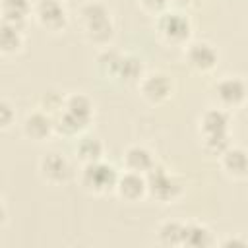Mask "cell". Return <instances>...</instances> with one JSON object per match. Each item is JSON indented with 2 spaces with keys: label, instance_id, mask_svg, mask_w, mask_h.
<instances>
[{
  "label": "cell",
  "instance_id": "19",
  "mask_svg": "<svg viewBox=\"0 0 248 248\" xmlns=\"http://www.w3.org/2000/svg\"><path fill=\"white\" fill-rule=\"evenodd\" d=\"M76 159L81 163V165H87V163H95V161H101L105 159V143L95 138V136H87V134H81L78 138V143H76Z\"/></svg>",
  "mask_w": 248,
  "mask_h": 248
},
{
  "label": "cell",
  "instance_id": "2",
  "mask_svg": "<svg viewBox=\"0 0 248 248\" xmlns=\"http://www.w3.org/2000/svg\"><path fill=\"white\" fill-rule=\"evenodd\" d=\"M95 118V105L85 93L64 95L62 108L52 116L54 134L64 138H79Z\"/></svg>",
  "mask_w": 248,
  "mask_h": 248
},
{
  "label": "cell",
  "instance_id": "22",
  "mask_svg": "<svg viewBox=\"0 0 248 248\" xmlns=\"http://www.w3.org/2000/svg\"><path fill=\"white\" fill-rule=\"evenodd\" d=\"M62 103H64V95L56 93V91H45L43 97H41V110H45L46 114L54 116L60 108H62Z\"/></svg>",
  "mask_w": 248,
  "mask_h": 248
},
{
  "label": "cell",
  "instance_id": "8",
  "mask_svg": "<svg viewBox=\"0 0 248 248\" xmlns=\"http://www.w3.org/2000/svg\"><path fill=\"white\" fill-rule=\"evenodd\" d=\"M246 93H248V87L244 78L240 76H223L211 87V97L215 101V107H221L229 112L244 107Z\"/></svg>",
  "mask_w": 248,
  "mask_h": 248
},
{
  "label": "cell",
  "instance_id": "7",
  "mask_svg": "<svg viewBox=\"0 0 248 248\" xmlns=\"http://www.w3.org/2000/svg\"><path fill=\"white\" fill-rule=\"evenodd\" d=\"M116 178H118V170L112 165L105 163L103 159L95 161V163L81 165V170H79V184L91 196L112 194Z\"/></svg>",
  "mask_w": 248,
  "mask_h": 248
},
{
  "label": "cell",
  "instance_id": "17",
  "mask_svg": "<svg viewBox=\"0 0 248 248\" xmlns=\"http://www.w3.org/2000/svg\"><path fill=\"white\" fill-rule=\"evenodd\" d=\"M33 2L31 0H0V19L16 27L25 29L31 19Z\"/></svg>",
  "mask_w": 248,
  "mask_h": 248
},
{
  "label": "cell",
  "instance_id": "13",
  "mask_svg": "<svg viewBox=\"0 0 248 248\" xmlns=\"http://www.w3.org/2000/svg\"><path fill=\"white\" fill-rule=\"evenodd\" d=\"M21 136L33 143H45L54 136V120L45 110L37 108L21 120Z\"/></svg>",
  "mask_w": 248,
  "mask_h": 248
},
{
  "label": "cell",
  "instance_id": "16",
  "mask_svg": "<svg viewBox=\"0 0 248 248\" xmlns=\"http://www.w3.org/2000/svg\"><path fill=\"white\" fill-rule=\"evenodd\" d=\"M122 165H124V170L147 174V172L155 167V157H153L151 149H147L145 145L134 143V145H128V147L124 149Z\"/></svg>",
  "mask_w": 248,
  "mask_h": 248
},
{
  "label": "cell",
  "instance_id": "27",
  "mask_svg": "<svg viewBox=\"0 0 248 248\" xmlns=\"http://www.w3.org/2000/svg\"><path fill=\"white\" fill-rule=\"evenodd\" d=\"M176 8H190V6H194L198 0H170Z\"/></svg>",
  "mask_w": 248,
  "mask_h": 248
},
{
  "label": "cell",
  "instance_id": "3",
  "mask_svg": "<svg viewBox=\"0 0 248 248\" xmlns=\"http://www.w3.org/2000/svg\"><path fill=\"white\" fill-rule=\"evenodd\" d=\"M231 126H232V116L229 110L221 107H211L203 110L198 120L202 151L217 159L231 145Z\"/></svg>",
  "mask_w": 248,
  "mask_h": 248
},
{
  "label": "cell",
  "instance_id": "10",
  "mask_svg": "<svg viewBox=\"0 0 248 248\" xmlns=\"http://www.w3.org/2000/svg\"><path fill=\"white\" fill-rule=\"evenodd\" d=\"M31 17L48 33H60L68 27L70 14L62 0H35Z\"/></svg>",
  "mask_w": 248,
  "mask_h": 248
},
{
  "label": "cell",
  "instance_id": "4",
  "mask_svg": "<svg viewBox=\"0 0 248 248\" xmlns=\"http://www.w3.org/2000/svg\"><path fill=\"white\" fill-rule=\"evenodd\" d=\"M97 72L118 85H134L145 74L143 62L132 52H120L110 46L101 48L97 54Z\"/></svg>",
  "mask_w": 248,
  "mask_h": 248
},
{
  "label": "cell",
  "instance_id": "26",
  "mask_svg": "<svg viewBox=\"0 0 248 248\" xmlns=\"http://www.w3.org/2000/svg\"><path fill=\"white\" fill-rule=\"evenodd\" d=\"M6 221H8V209H6L4 202L0 200V229L6 225Z\"/></svg>",
  "mask_w": 248,
  "mask_h": 248
},
{
  "label": "cell",
  "instance_id": "14",
  "mask_svg": "<svg viewBox=\"0 0 248 248\" xmlns=\"http://www.w3.org/2000/svg\"><path fill=\"white\" fill-rule=\"evenodd\" d=\"M219 167L223 174L232 180V182H242L248 176V159H246V149L238 145H229L219 157Z\"/></svg>",
  "mask_w": 248,
  "mask_h": 248
},
{
  "label": "cell",
  "instance_id": "6",
  "mask_svg": "<svg viewBox=\"0 0 248 248\" xmlns=\"http://www.w3.org/2000/svg\"><path fill=\"white\" fill-rule=\"evenodd\" d=\"M145 182H147V198L169 205L178 202L184 196V182L182 178H178L176 174H172L170 170H167L165 167L157 165L145 174Z\"/></svg>",
  "mask_w": 248,
  "mask_h": 248
},
{
  "label": "cell",
  "instance_id": "25",
  "mask_svg": "<svg viewBox=\"0 0 248 248\" xmlns=\"http://www.w3.org/2000/svg\"><path fill=\"white\" fill-rule=\"evenodd\" d=\"M217 244H221V246H234V248H246L248 246V240L244 238V236H227V238H223V240H217Z\"/></svg>",
  "mask_w": 248,
  "mask_h": 248
},
{
  "label": "cell",
  "instance_id": "9",
  "mask_svg": "<svg viewBox=\"0 0 248 248\" xmlns=\"http://www.w3.org/2000/svg\"><path fill=\"white\" fill-rule=\"evenodd\" d=\"M136 85L140 97L151 107H161L174 95V81L165 72H145Z\"/></svg>",
  "mask_w": 248,
  "mask_h": 248
},
{
  "label": "cell",
  "instance_id": "11",
  "mask_svg": "<svg viewBox=\"0 0 248 248\" xmlns=\"http://www.w3.org/2000/svg\"><path fill=\"white\" fill-rule=\"evenodd\" d=\"M186 66L196 74H211L219 66V50L207 41H190L184 45Z\"/></svg>",
  "mask_w": 248,
  "mask_h": 248
},
{
  "label": "cell",
  "instance_id": "18",
  "mask_svg": "<svg viewBox=\"0 0 248 248\" xmlns=\"http://www.w3.org/2000/svg\"><path fill=\"white\" fill-rule=\"evenodd\" d=\"M25 35L21 27L6 23L0 19V56H16L23 50Z\"/></svg>",
  "mask_w": 248,
  "mask_h": 248
},
{
  "label": "cell",
  "instance_id": "28",
  "mask_svg": "<svg viewBox=\"0 0 248 248\" xmlns=\"http://www.w3.org/2000/svg\"><path fill=\"white\" fill-rule=\"evenodd\" d=\"M62 2H64V0H62Z\"/></svg>",
  "mask_w": 248,
  "mask_h": 248
},
{
  "label": "cell",
  "instance_id": "1",
  "mask_svg": "<svg viewBox=\"0 0 248 248\" xmlns=\"http://www.w3.org/2000/svg\"><path fill=\"white\" fill-rule=\"evenodd\" d=\"M78 21L83 37L89 45L97 48H107L112 45L116 27L112 21L110 8L101 0H87L78 8Z\"/></svg>",
  "mask_w": 248,
  "mask_h": 248
},
{
  "label": "cell",
  "instance_id": "21",
  "mask_svg": "<svg viewBox=\"0 0 248 248\" xmlns=\"http://www.w3.org/2000/svg\"><path fill=\"white\" fill-rule=\"evenodd\" d=\"M155 232H157V242L161 246H169V248L184 246V223L182 221H176V219L163 221Z\"/></svg>",
  "mask_w": 248,
  "mask_h": 248
},
{
  "label": "cell",
  "instance_id": "15",
  "mask_svg": "<svg viewBox=\"0 0 248 248\" xmlns=\"http://www.w3.org/2000/svg\"><path fill=\"white\" fill-rule=\"evenodd\" d=\"M120 200L136 203L147 198V182H145V174L140 172H132V170H124L118 172L116 184H114V192Z\"/></svg>",
  "mask_w": 248,
  "mask_h": 248
},
{
  "label": "cell",
  "instance_id": "12",
  "mask_svg": "<svg viewBox=\"0 0 248 248\" xmlns=\"http://www.w3.org/2000/svg\"><path fill=\"white\" fill-rule=\"evenodd\" d=\"M39 176L43 182L50 184V186H62L68 184L70 178L74 176V169L72 163L58 151H48L39 159L37 165Z\"/></svg>",
  "mask_w": 248,
  "mask_h": 248
},
{
  "label": "cell",
  "instance_id": "5",
  "mask_svg": "<svg viewBox=\"0 0 248 248\" xmlns=\"http://www.w3.org/2000/svg\"><path fill=\"white\" fill-rule=\"evenodd\" d=\"M155 33L167 45L184 46L192 39V21L184 12L167 8L155 16Z\"/></svg>",
  "mask_w": 248,
  "mask_h": 248
},
{
  "label": "cell",
  "instance_id": "24",
  "mask_svg": "<svg viewBox=\"0 0 248 248\" xmlns=\"http://www.w3.org/2000/svg\"><path fill=\"white\" fill-rule=\"evenodd\" d=\"M138 4L143 12H147L151 16H157V14H161L163 10L169 8L170 0H138Z\"/></svg>",
  "mask_w": 248,
  "mask_h": 248
},
{
  "label": "cell",
  "instance_id": "20",
  "mask_svg": "<svg viewBox=\"0 0 248 248\" xmlns=\"http://www.w3.org/2000/svg\"><path fill=\"white\" fill-rule=\"evenodd\" d=\"M217 244V238L213 234V231L198 221H190L184 223V246L190 248H207Z\"/></svg>",
  "mask_w": 248,
  "mask_h": 248
},
{
  "label": "cell",
  "instance_id": "23",
  "mask_svg": "<svg viewBox=\"0 0 248 248\" xmlns=\"http://www.w3.org/2000/svg\"><path fill=\"white\" fill-rule=\"evenodd\" d=\"M16 124V108L10 101L0 99V132L10 130Z\"/></svg>",
  "mask_w": 248,
  "mask_h": 248
}]
</instances>
